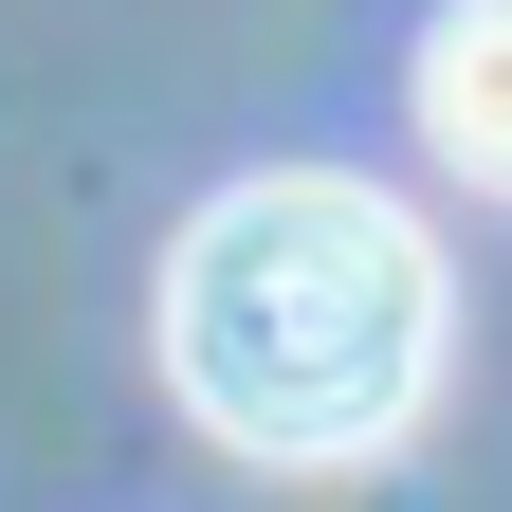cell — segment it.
<instances>
[{
	"label": "cell",
	"mask_w": 512,
	"mask_h": 512,
	"mask_svg": "<svg viewBox=\"0 0 512 512\" xmlns=\"http://www.w3.org/2000/svg\"><path fill=\"white\" fill-rule=\"evenodd\" d=\"M439 238L384 202V183H330V165H275V183H220L165 256V384L183 421L238 439L275 476H330V458H384L439 384Z\"/></svg>",
	"instance_id": "obj_1"
},
{
	"label": "cell",
	"mask_w": 512,
	"mask_h": 512,
	"mask_svg": "<svg viewBox=\"0 0 512 512\" xmlns=\"http://www.w3.org/2000/svg\"><path fill=\"white\" fill-rule=\"evenodd\" d=\"M421 147L476 183V202H512V0H439L421 37Z\"/></svg>",
	"instance_id": "obj_2"
}]
</instances>
